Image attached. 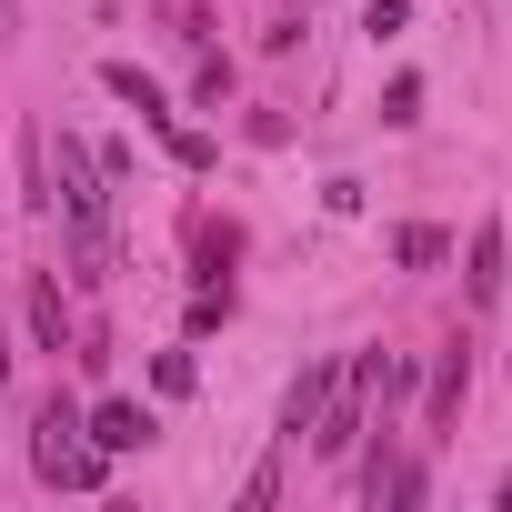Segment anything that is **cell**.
<instances>
[{
	"label": "cell",
	"instance_id": "6da1fadb",
	"mask_svg": "<svg viewBox=\"0 0 512 512\" xmlns=\"http://www.w3.org/2000/svg\"><path fill=\"white\" fill-rule=\"evenodd\" d=\"M31 472H41V482H61V492H101L111 452L91 442V422H81V402H71V392H51V402H41V422H31Z\"/></svg>",
	"mask_w": 512,
	"mask_h": 512
},
{
	"label": "cell",
	"instance_id": "7a4b0ae2",
	"mask_svg": "<svg viewBox=\"0 0 512 512\" xmlns=\"http://www.w3.org/2000/svg\"><path fill=\"white\" fill-rule=\"evenodd\" d=\"M372 392H382V352L332 362V392H322V412H312V452H322V462H342V452L372 432Z\"/></svg>",
	"mask_w": 512,
	"mask_h": 512
},
{
	"label": "cell",
	"instance_id": "3957f363",
	"mask_svg": "<svg viewBox=\"0 0 512 512\" xmlns=\"http://www.w3.org/2000/svg\"><path fill=\"white\" fill-rule=\"evenodd\" d=\"M462 392H472V352L452 342V352L432 362V402H422V422H432V432H452V422H462Z\"/></svg>",
	"mask_w": 512,
	"mask_h": 512
},
{
	"label": "cell",
	"instance_id": "277c9868",
	"mask_svg": "<svg viewBox=\"0 0 512 512\" xmlns=\"http://www.w3.org/2000/svg\"><path fill=\"white\" fill-rule=\"evenodd\" d=\"M81 422H91L101 452H141V442H151V412H141V402H91Z\"/></svg>",
	"mask_w": 512,
	"mask_h": 512
},
{
	"label": "cell",
	"instance_id": "5b68a950",
	"mask_svg": "<svg viewBox=\"0 0 512 512\" xmlns=\"http://www.w3.org/2000/svg\"><path fill=\"white\" fill-rule=\"evenodd\" d=\"M462 292H472V312H492V302H502V221H482V231H472V272H462Z\"/></svg>",
	"mask_w": 512,
	"mask_h": 512
},
{
	"label": "cell",
	"instance_id": "8992f818",
	"mask_svg": "<svg viewBox=\"0 0 512 512\" xmlns=\"http://www.w3.org/2000/svg\"><path fill=\"white\" fill-rule=\"evenodd\" d=\"M191 262H201V292H211V282H231L241 231H231V221H191Z\"/></svg>",
	"mask_w": 512,
	"mask_h": 512
},
{
	"label": "cell",
	"instance_id": "52a82bcc",
	"mask_svg": "<svg viewBox=\"0 0 512 512\" xmlns=\"http://www.w3.org/2000/svg\"><path fill=\"white\" fill-rule=\"evenodd\" d=\"M31 342L41 352H71V312H61V282L51 272H31Z\"/></svg>",
	"mask_w": 512,
	"mask_h": 512
},
{
	"label": "cell",
	"instance_id": "ba28073f",
	"mask_svg": "<svg viewBox=\"0 0 512 512\" xmlns=\"http://www.w3.org/2000/svg\"><path fill=\"white\" fill-rule=\"evenodd\" d=\"M322 392H332V362H302V372H292V392H282V432H292V442L312 432V412H322Z\"/></svg>",
	"mask_w": 512,
	"mask_h": 512
},
{
	"label": "cell",
	"instance_id": "9c48e42d",
	"mask_svg": "<svg viewBox=\"0 0 512 512\" xmlns=\"http://www.w3.org/2000/svg\"><path fill=\"white\" fill-rule=\"evenodd\" d=\"M101 81H111V101H131V111H141V121H151V131H161V121H171V101H161V81H151V71H131V61H111V71H101Z\"/></svg>",
	"mask_w": 512,
	"mask_h": 512
},
{
	"label": "cell",
	"instance_id": "30bf717a",
	"mask_svg": "<svg viewBox=\"0 0 512 512\" xmlns=\"http://www.w3.org/2000/svg\"><path fill=\"white\" fill-rule=\"evenodd\" d=\"M442 251H452V241H442L432 221H412V231H392V262H412V272H432Z\"/></svg>",
	"mask_w": 512,
	"mask_h": 512
},
{
	"label": "cell",
	"instance_id": "8fae6325",
	"mask_svg": "<svg viewBox=\"0 0 512 512\" xmlns=\"http://www.w3.org/2000/svg\"><path fill=\"white\" fill-rule=\"evenodd\" d=\"M191 101H201V111H221V101H231V61H201V81H191Z\"/></svg>",
	"mask_w": 512,
	"mask_h": 512
},
{
	"label": "cell",
	"instance_id": "7c38bea8",
	"mask_svg": "<svg viewBox=\"0 0 512 512\" xmlns=\"http://www.w3.org/2000/svg\"><path fill=\"white\" fill-rule=\"evenodd\" d=\"M402 21H412V0H372V11H362V31H372V41H392Z\"/></svg>",
	"mask_w": 512,
	"mask_h": 512
},
{
	"label": "cell",
	"instance_id": "4fadbf2b",
	"mask_svg": "<svg viewBox=\"0 0 512 512\" xmlns=\"http://www.w3.org/2000/svg\"><path fill=\"white\" fill-rule=\"evenodd\" d=\"M382 121L402 131V121H422V81H392V101H382Z\"/></svg>",
	"mask_w": 512,
	"mask_h": 512
},
{
	"label": "cell",
	"instance_id": "5bb4252c",
	"mask_svg": "<svg viewBox=\"0 0 512 512\" xmlns=\"http://www.w3.org/2000/svg\"><path fill=\"white\" fill-rule=\"evenodd\" d=\"M492 502H502V512H512V472H502V482H492Z\"/></svg>",
	"mask_w": 512,
	"mask_h": 512
},
{
	"label": "cell",
	"instance_id": "9a60e30c",
	"mask_svg": "<svg viewBox=\"0 0 512 512\" xmlns=\"http://www.w3.org/2000/svg\"><path fill=\"white\" fill-rule=\"evenodd\" d=\"M0 392H11V342H0Z\"/></svg>",
	"mask_w": 512,
	"mask_h": 512
}]
</instances>
